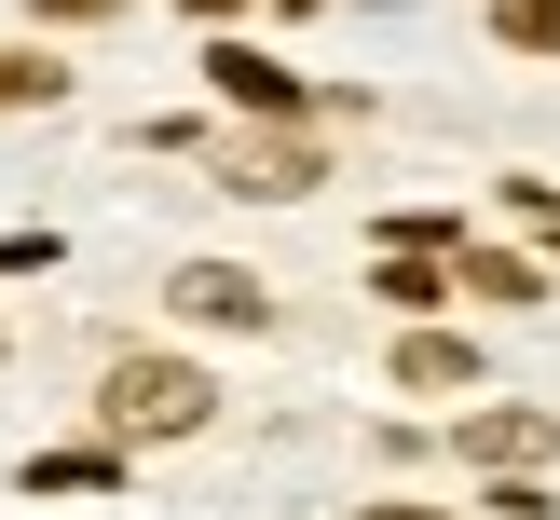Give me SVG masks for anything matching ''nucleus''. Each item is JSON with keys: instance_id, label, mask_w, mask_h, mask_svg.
Here are the masks:
<instances>
[{"instance_id": "f257e3e1", "label": "nucleus", "mask_w": 560, "mask_h": 520, "mask_svg": "<svg viewBox=\"0 0 560 520\" xmlns=\"http://www.w3.org/2000/svg\"><path fill=\"white\" fill-rule=\"evenodd\" d=\"M96 411H109V438H191V425L219 411V383L191 370V356H124Z\"/></svg>"}, {"instance_id": "f03ea898", "label": "nucleus", "mask_w": 560, "mask_h": 520, "mask_svg": "<svg viewBox=\"0 0 560 520\" xmlns=\"http://www.w3.org/2000/svg\"><path fill=\"white\" fill-rule=\"evenodd\" d=\"M178 315H191V328H273V301H260V274L191 261V274H178Z\"/></svg>"}, {"instance_id": "7ed1b4c3", "label": "nucleus", "mask_w": 560, "mask_h": 520, "mask_svg": "<svg viewBox=\"0 0 560 520\" xmlns=\"http://www.w3.org/2000/svg\"><path fill=\"white\" fill-rule=\"evenodd\" d=\"M219 192H246V206H288V192H315V137H246Z\"/></svg>"}, {"instance_id": "20e7f679", "label": "nucleus", "mask_w": 560, "mask_h": 520, "mask_svg": "<svg viewBox=\"0 0 560 520\" xmlns=\"http://www.w3.org/2000/svg\"><path fill=\"white\" fill-rule=\"evenodd\" d=\"M397 383H410V397H465V383H479V356H465L452 328H410V343H397Z\"/></svg>"}, {"instance_id": "39448f33", "label": "nucleus", "mask_w": 560, "mask_h": 520, "mask_svg": "<svg viewBox=\"0 0 560 520\" xmlns=\"http://www.w3.org/2000/svg\"><path fill=\"white\" fill-rule=\"evenodd\" d=\"M465 452H479V465H547L560 425H547V411H479V425H465Z\"/></svg>"}, {"instance_id": "423d86ee", "label": "nucleus", "mask_w": 560, "mask_h": 520, "mask_svg": "<svg viewBox=\"0 0 560 520\" xmlns=\"http://www.w3.org/2000/svg\"><path fill=\"white\" fill-rule=\"evenodd\" d=\"M206 69H219V96H233V109H301V82L273 69V55H246V42H219Z\"/></svg>"}, {"instance_id": "0eeeda50", "label": "nucleus", "mask_w": 560, "mask_h": 520, "mask_svg": "<svg viewBox=\"0 0 560 520\" xmlns=\"http://www.w3.org/2000/svg\"><path fill=\"white\" fill-rule=\"evenodd\" d=\"M492 42H520V55H560V0H492Z\"/></svg>"}, {"instance_id": "6e6552de", "label": "nucleus", "mask_w": 560, "mask_h": 520, "mask_svg": "<svg viewBox=\"0 0 560 520\" xmlns=\"http://www.w3.org/2000/svg\"><path fill=\"white\" fill-rule=\"evenodd\" d=\"M383 301H397V315H424V301H452V288H438L424 246H397V261H383Z\"/></svg>"}, {"instance_id": "1a4fd4ad", "label": "nucleus", "mask_w": 560, "mask_h": 520, "mask_svg": "<svg viewBox=\"0 0 560 520\" xmlns=\"http://www.w3.org/2000/svg\"><path fill=\"white\" fill-rule=\"evenodd\" d=\"M465 288H492V301H547V274L506 261V246H479V261H465Z\"/></svg>"}, {"instance_id": "9d476101", "label": "nucleus", "mask_w": 560, "mask_h": 520, "mask_svg": "<svg viewBox=\"0 0 560 520\" xmlns=\"http://www.w3.org/2000/svg\"><path fill=\"white\" fill-rule=\"evenodd\" d=\"M27 493H109V452H42V465H27Z\"/></svg>"}, {"instance_id": "9b49d317", "label": "nucleus", "mask_w": 560, "mask_h": 520, "mask_svg": "<svg viewBox=\"0 0 560 520\" xmlns=\"http://www.w3.org/2000/svg\"><path fill=\"white\" fill-rule=\"evenodd\" d=\"M55 82H69V69H42V55H0V109H55Z\"/></svg>"}, {"instance_id": "f8f14e48", "label": "nucleus", "mask_w": 560, "mask_h": 520, "mask_svg": "<svg viewBox=\"0 0 560 520\" xmlns=\"http://www.w3.org/2000/svg\"><path fill=\"white\" fill-rule=\"evenodd\" d=\"M178 14H206V27H219V14H246V0H178Z\"/></svg>"}, {"instance_id": "ddd939ff", "label": "nucleus", "mask_w": 560, "mask_h": 520, "mask_svg": "<svg viewBox=\"0 0 560 520\" xmlns=\"http://www.w3.org/2000/svg\"><path fill=\"white\" fill-rule=\"evenodd\" d=\"M370 520H438V507H370Z\"/></svg>"}]
</instances>
